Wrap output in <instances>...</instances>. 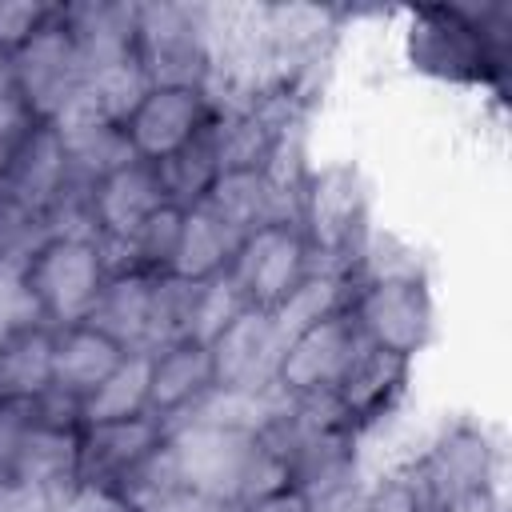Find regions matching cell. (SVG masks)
<instances>
[{
  "label": "cell",
  "instance_id": "36",
  "mask_svg": "<svg viewBox=\"0 0 512 512\" xmlns=\"http://www.w3.org/2000/svg\"><path fill=\"white\" fill-rule=\"evenodd\" d=\"M56 512H128L124 500L112 488H92V484H76Z\"/></svg>",
  "mask_w": 512,
  "mask_h": 512
},
{
  "label": "cell",
  "instance_id": "6",
  "mask_svg": "<svg viewBox=\"0 0 512 512\" xmlns=\"http://www.w3.org/2000/svg\"><path fill=\"white\" fill-rule=\"evenodd\" d=\"M404 464L412 468V476L428 492L432 508L440 500L460 496V492H472V488H504L500 484L504 452H500L496 436L484 424H476V420L444 424L424 444V452H416Z\"/></svg>",
  "mask_w": 512,
  "mask_h": 512
},
{
  "label": "cell",
  "instance_id": "3",
  "mask_svg": "<svg viewBox=\"0 0 512 512\" xmlns=\"http://www.w3.org/2000/svg\"><path fill=\"white\" fill-rule=\"evenodd\" d=\"M300 232L316 264L348 268L360 236L372 224L368 184L356 164H312L300 188Z\"/></svg>",
  "mask_w": 512,
  "mask_h": 512
},
{
  "label": "cell",
  "instance_id": "7",
  "mask_svg": "<svg viewBox=\"0 0 512 512\" xmlns=\"http://www.w3.org/2000/svg\"><path fill=\"white\" fill-rule=\"evenodd\" d=\"M8 72H12V88L20 92V100L36 124H52L60 116V108L80 92L84 68H80V52L72 44V32H68L60 8L52 16V24H44L28 44H20L8 56Z\"/></svg>",
  "mask_w": 512,
  "mask_h": 512
},
{
  "label": "cell",
  "instance_id": "5",
  "mask_svg": "<svg viewBox=\"0 0 512 512\" xmlns=\"http://www.w3.org/2000/svg\"><path fill=\"white\" fill-rule=\"evenodd\" d=\"M136 60L152 88H204L212 60L200 4H136Z\"/></svg>",
  "mask_w": 512,
  "mask_h": 512
},
{
  "label": "cell",
  "instance_id": "4",
  "mask_svg": "<svg viewBox=\"0 0 512 512\" xmlns=\"http://www.w3.org/2000/svg\"><path fill=\"white\" fill-rule=\"evenodd\" d=\"M348 316L364 344L392 352L400 360H416L436 336V304L428 276L356 280Z\"/></svg>",
  "mask_w": 512,
  "mask_h": 512
},
{
  "label": "cell",
  "instance_id": "20",
  "mask_svg": "<svg viewBox=\"0 0 512 512\" xmlns=\"http://www.w3.org/2000/svg\"><path fill=\"white\" fill-rule=\"evenodd\" d=\"M84 76L136 56V4H60Z\"/></svg>",
  "mask_w": 512,
  "mask_h": 512
},
{
  "label": "cell",
  "instance_id": "18",
  "mask_svg": "<svg viewBox=\"0 0 512 512\" xmlns=\"http://www.w3.org/2000/svg\"><path fill=\"white\" fill-rule=\"evenodd\" d=\"M124 356L128 352L88 320L52 328V388L72 400H84Z\"/></svg>",
  "mask_w": 512,
  "mask_h": 512
},
{
  "label": "cell",
  "instance_id": "41",
  "mask_svg": "<svg viewBox=\"0 0 512 512\" xmlns=\"http://www.w3.org/2000/svg\"><path fill=\"white\" fill-rule=\"evenodd\" d=\"M180 512H248V504H240V500H216V496H188V504Z\"/></svg>",
  "mask_w": 512,
  "mask_h": 512
},
{
  "label": "cell",
  "instance_id": "12",
  "mask_svg": "<svg viewBox=\"0 0 512 512\" xmlns=\"http://www.w3.org/2000/svg\"><path fill=\"white\" fill-rule=\"evenodd\" d=\"M408 380H412V360H400L392 352L360 344L356 356L348 360L344 376L336 380L332 400H336L340 416L348 420V428L356 436H364L368 428L384 424L400 408V400L408 396Z\"/></svg>",
  "mask_w": 512,
  "mask_h": 512
},
{
  "label": "cell",
  "instance_id": "24",
  "mask_svg": "<svg viewBox=\"0 0 512 512\" xmlns=\"http://www.w3.org/2000/svg\"><path fill=\"white\" fill-rule=\"evenodd\" d=\"M240 248V236L232 228H224L208 208H184V224H180V244L172 256L168 276L188 280V284H204L220 272H228L232 256Z\"/></svg>",
  "mask_w": 512,
  "mask_h": 512
},
{
  "label": "cell",
  "instance_id": "16",
  "mask_svg": "<svg viewBox=\"0 0 512 512\" xmlns=\"http://www.w3.org/2000/svg\"><path fill=\"white\" fill-rule=\"evenodd\" d=\"M160 204L168 200H164L156 164L148 160H128L88 188L96 240H128Z\"/></svg>",
  "mask_w": 512,
  "mask_h": 512
},
{
  "label": "cell",
  "instance_id": "15",
  "mask_svg": "<svg viewBox=\"0 0 512 512\" xmlns=\"http://www.w3.org/2000/svg\"><path fill=\"white\" fill-rule=\"evenodd\" d=\"M212 372L224 388H272L284 340L268 312L244 308L212 344Z\"/></svg>",
  "mask_w": 512,
  "mask_h": 512
},
{
  "label": "cell",
  "instance_id": "34",
  "mask_svg": "<svg viewBox=\"0 0 512 512\" xmlns=\"http://www.w3.org/2000/svg\"><path fill=\"white\" fill-rule=\"evenodd\" d=\"M60 4L40 0H0V56H12L20 44H28L44 24H52Z\"/></svg>",
  "mask_w": 512,
  "mask_h": 512
},
{
  "label": "cell",
  "instance_id": "28",
  "mask_svg": "<svg viewBox=\"0 0 512 512\" xmlns=\"http://www.w3.org/2000/svg\"><path fill=\"white\" fill-rule=\"evenodd\" d=\"M156 176H160V188H164V200L176 204V208H196L212 180L220 176V156H216V140H212V124L192 140L184 144L180 152H172L168 160L156 164Z\"/></svg>",
  "mask_w": 512,
  "mask_h": 512
},
{
  "label": "cell",
  "instance_id": "31",
  "mask_svg": "<svg viewBox=\"0 0 512 512\" xmlns=\"http://www.w3.org/2000/svg\"><path fill=\"white\" fill-rule=\"evenodd\" d=\"M192 304H196V284L176 280V276H156L148 352L176 344V340H192Z\"/></svg>",
  "mask_w": 512,
  "mask_h": 512
},
{
  "label": "cell",
  "instance_id": "29",
  "mask_svg": "<svg viewBox=\"0 0 512 512\" xmlns=\"http://www.w3.org/2000/svg\"><path fill=\"white\" fill-rule=\"evenodd\" d=\"M148 88L152 84H148V76H144V68H140L136 56L116 60V64H104V68H96V72L84 76V92H88V100L96 104V112L108 124H124L132 116V108L148 96Z\"/></svg>",
  "mask_w": 512,
  "mask_h": 512
},
{
  "label": "cell",
  "instance_id": "10",
  "mask_svg": "<svg viewBox=\"0 0 512 512\" xmlns=\"http://www.w3.org/2000/svg\"><path fill=\"white\" fill-rule=\"evenodd\" d=\"M212 116L216 108L204 88H148V96L132 108L120 128L136 160L160 164L184 144H192L212 124Z\"/></svg>",
  "mask_w": 512,
  "mask_h": 512
},
{
  "label": "cell",
  "instance_id": "17",
  "mask_svg": "<svg viewBox=\"0 0 512 512\" xmlns=\"http://www.w3.org/2000/svg\"><path fill=\"white\" fill-rule=\"evenodd\" d=\"M216 384L212 352L196 340H176L148 352V412L176 424Z\"/></svg>",
  "mask_w": 512,
  "mask_h": 512
},
{
  "label": "cell",
  "instance_id": "11",
  "mask_svg": "<svg viewBox=\"0 0 512 512\" xmlns=\"http://www.w3.org/2000/svg\"><path fill=\"white\" fill-rule=\"evenodd\" d=\"M360 332L352 324L348 312L340 316H328L312 328H304L300 336H292L280 352V364H276V388L292 400H304V396H328L336 388V380L344 376L348 360L356 356L360 348Z\"/></svg>",
  "mask_w": 512,
  "mask_h": 512
},
{
  "label": "cell",
  "instance_id": "32",
  "mask_svg": "<svg viewBox=\"0 0 512 512\" xmlns=\"http://www.w3.org/2000/svg\"><path fill=\"white\" fill-rule=\"evenodd\" d=\"M248 308V300H244V292H240V284L228 276V272H220V276H212V280H204V284H196V304H192V340L196 344H212L240 312Z\"/></svg>",
  "mask_w": 512,
  "mask_h": 512
},
{
  "label": "cell",
  "instance_id": "30",
  "mask_svg": "<svg viewBox=\"0 0 512 512\" xmlns=\"http://www.w3.org/2000/svg\"><path fill=\"white\" fill-rule=\"evenodd\" d=\"M400 276H424L420 252L400 240L392 228L368 224L352 252V280H400Z\"/></svg>",
  "mask_w": 512,
  "mask_h": 512
},
{
  "label": "cell",
  "instance_id": "1",
  "mask_svg": "<svg viewBox=\"0 0 512 512\" xmlns=\"http://www.w3.org/2000/svg\"><path fill=\"white\" fill-rule=\"evenodd\" d=\"M404 56L420 76L444 84H488L504 68L500 32L476 8H416L404 28Z\"/></svg>",
  "mask_w": 512,
  "mask_h": 512
},
{
  "label": "cell",
  "instance_id": "21",
  "mask_svg": "<svg viewBox=\"0 0 512 512\" xmlns=\"http://www.w3.org/2000/svg\"><path fill=\"white\" fill-rule=\"evenodd\" d=\"M152 272H112L88 324L108 332L124 352H148V324H152Z\"/></svg>",
  "mask_w": 512,
  "mask_h": 512
},
{
  "label": "cell",
  "instance_id": "23",
  "mask_svg": "<svg viewBox=\"0 0 512 512\" xmlns=\"http://www.w3.org/2000/svg\"><path fill=\"white\" fill-rule=\"evenodd\" d=\"M352 272L348 268H328V264H316L268 316L280 332V340L288 344L292 336H300L304 328L328 320V316H340L348 312V300H352Z\"/></svg>",
  "mask_w": 512,
  "mask_h": 512
},
{
  "label": "cell",
  "instance_id": "25",
  "mask_svg": "<svg viewBox=\"0 0 512 512\" xmlns=\"http://www.w3.org/2000/svg\"><path fill=\"white\" fill-rule=\"evenodd\" d=\"M52 388V328L28 324L0 340V400L32 404Z\"/></svg>",
  "mask_w": 512,
  "mask_h": 512
},
{
  "label": "cell",
  "instance_id": "26",
  "mask_svg": "<svg viewBox=\"0 0 512 512\" xmlns=\"http://www.w3.org/2000/svg\"><path fill=\"white\" fill-rule=\"evenodd\" d=\"M128 512H180L188 504V484L180 472V460L168 444V436L112 488Z\"/></svg>",
  "mask_w": 512,
  "mask_h": 512
},
{
  "label": "cell",
  "instance_id": "35",
  "mask_svg": "<svg viewBox=\"0 0 512 512\" xmlns=\"http://www.w3.org/2000/svg\"><path fill=\"white\" fill-rule=\"evenodd\" d=\"M72 488H40L28 480L0 476V512H56Z\"/></svg>",
  "mask_w": 512,
  "mask_h": 512
},
{
  "label": "cell",
  "instance_id": "13",
  "mask_svg": "<svg viewBox=\"0 0 512 512\" xmlns=\"http://www.w3.org/2000/svg\"><path fill=\"white\" fill-rule=\"evenodd\" d=\"M304 188V184H300ZM300 188L272 180L268 172H220L200 200L224 228L240 240L268 224H296L300 220Z\"/></svg>",
  "mask_w": 512,
  "mask_h": 512
},
{
  "label": "cell",
  "instance_id": "37",
  "mask_svg": "<svg viewBox=\"0 0 512 512\" xmlns=\"http://www.w3.org/2000/svg\"><path fill=\"white\" fill-rule=\"evenodd\" d=\"M28 420H32V404L0 400V472H4V464H8V456H12V448H16V440L24 436Z\"/></svg>",
  "mask_w": 512,
  "mask_h": 512
},
{
  "label": "cell",
  "instance_id": "9",
  "mask_svg": "<svg viewBox=\"0 0 512 512\" xmlns=\"http://www.w3.org/2000/svg\"><path fill=\"white\" fill-rule=\"evenodd\" d=\"M312 268H316V256L300 224H268L240 240L228 264V276L240 284L248 308L272 312Z\"/></svg>",
  "mask_w": 512,
  "mask_h": 512
},
{
  "label": "cell",
  "instance_id": "19",
  "mask_svg": "<svg viewBox=\"0 0 512 512\" xmlns=\"http://www.w3.org/2000/svg\"><path fill=\"white\" fill-rule=\"evenodd\" d=\"M80 472V428L28 420L0 476L28 480L40 488H76Z\"/></svg>",
  "mask_w": 512,
  "mask_h": 512
},
{
  "label": "cell",
  "instance_id": "39",
  "mask_svg": "<svg viewBox=\"0 0 512 512\" xmlns=\"http://www.w3.org/2000/svg\"><path fill=\"white\" fill-rule=\"evenodd\" d=\"M248 512H312V500H308V492H304V488L288 484V488H276V492H268V496L252 500V504H248Z\"/></svg>",
  "mask_w": 512,
  "mask_h": 512
},
{
  "label": "cell",
  "instance_id": "38",
  "mask_svg": "<svg viewBox=\"0 0 512 512\" xmlns=\"http://www.w3.org/2000/svg\"><path fill=\"white\" fill-rule=\"evenodd\" d=\"M432 512H504V488H472L440 500Z\"/></svg>",
  "mask_w": 512,
  "mask_h": 512
},
{
  "label": "cell",
  "instance_id": "33",
  "mask_svg": "<svg viewBox=\"0 0 512 512\" xmlns=\"http://www.w3.org/2000/svg\"><path fill=\"white\" fill-rule=\"evenodd\" d=\"M360 512H432V500L420 488V480L412 476V468L396 464V468L380 472L372 484H364Z\"/></svg>",
  "mask_w": 512,
  "mask_h": 512
},
{
  "label": "cell",
  "instance_id": "14",
  "mask_svg": "<svg viewBox=\"0 0 512 512\" xmlns=\"http://www.w3.org/2000/svg\"><path fill=\"white\" fill-rule=\"evenodd\" d=\"M164 436H168V424L160 416H152V412L80 428V472H76V484L116 488Z\"/></svg>",
  "mask_w": 512,
  "mask_h": 512
},
{
  "label": "cell",
  "instance_id": "40",
  "mask_svg": "<svg viewBox=\"0 0 512 512\" xmlns=\"http://www.w3.org/2000/svg\"><path fill=\"white\" fill-rule=\"evenodd\" d=\"M360 496H364V484L356 480V484H344V488H332L308 500H312V512H360Z\"/></svg>",
  "mask_w": 512,
  "mask_h": 512
},
{
  "label": "cell",
  "instance_id": "22",
  "mask_svg": "<svg viewBox=\"0 0 512 512\" xmlns=\"http://www.w3.org/2000/svg\"><path fill=\"white\" fill-rule=\"evenodd\" d=\"M284 404H288V396L276 384L272 388H224V384H212L180 420L224 428V432H244V436H264L280 420Z\"/></svg>",
  "mask_w": 512,
  "mask_h": 512
},
{
  "label": "cell",
  "instance_id": "27",
  "mask_svg": "<svg viewBox=\"0 0 512 512\" xmlns=\"http://www.w3.org/2000/svg\"><path fill=\"white\" fill-rule=\"evenodd\" d=\"M148 412V352H128L84 400H80V428L128 420Z\"/></svg>",
  "mask_w": 512,
  "mask_h": 512
},
{
  "label": "cell",
  "instance_id": "2",
  "mask_svg": "<svg viewBox=\"0 0 512 512\" xmlns=\"http://www.w3.org/2000/svg\"><path fill=\"white\" fill-rule=\"evenodd\" d=\"M24 284L48 328L84 324L108 284L100 240L88 236H44L24 260Z\"/></svg>",
  "mask_w": 512,
  "mask_h": 512
},
{
  "label": "cell",
  "instance_id": "8",
  "mask_svg": "<svg viewBox=\"0 0 512 512\" xmlns=\"http://www.w3.org/2000/svg\"><path fill=\"white\" fill-rule=\"evenodd\" d=\"M168 444L180 460L184 484L192 496H216V500H240L260 452V436L224 432L208 424H168Z\"/></svg>",
  "mask_w": 512,
  "mask_h": 512
}]
</instances>
